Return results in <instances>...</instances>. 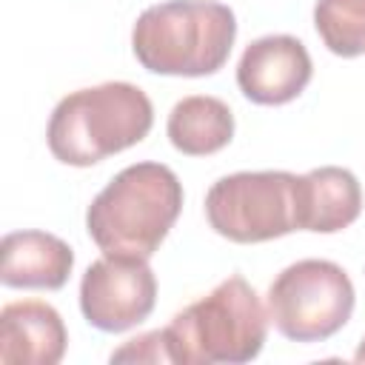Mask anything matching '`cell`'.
<instances>
[{"mask_svg": "<svg viewBox=\"0 0 365 365\" xmlns=\"http://www.w3.org/2000/svg\"><path fill=\"white\" fill-rule=\"evenodd\" d=\"M111 362H171L163 328L128 339L123 348H117L111 354Z\"/></svg>", "mask_w": 365, "mask_h": 365, "instance_id": "14", "label": "cell"}, {"mask_svg": "<svg viewBox=\"0 0 365 365\" xmlns=\"http://www.w3.org/2000/svg\"><path fill=\"white\" fill-rule=\"evenodd\" d=\"M297 182L299 177L291 171H237L220 177L205 194L208 225L240 245L299 231Z\"/></svg>", "mask_w": 365, "mask_h": 365, "instance_id": "5", "label": "cell"}, {"mask_svg": "<svg viewBox=\"0 0 365 365\" xmlns=\"http://www.w3.org/2000/svg\"><path fill=\"white\" fill-rule=\"evenodd\" d=\"M237 37V17L217 0H163L148 6L131 29V51L151 74L205 77L225 66Z\"/></svg>", "mask_w": 365, "mask_h": 365, "instance_id": "2", "label": "cell"}, {"mask_svg": "<svg viewBox=\"0 0 365 365\" xmlns=\"http://www.w3.org/2000/svg\"><path fill=\"white\" fill-rule=\"evenodd\" d=\"M314 66L302 40L268 34L245 46L237 63V86L257 106H285L305 91Z\"/></svg>", "mask_w": 365, "mask_h": 365, "instance_id": "8", "label": "cell"}, {"mask_svg": "<svg viewBox=\"0 0 365 365\" xmlns=\"http://www.w3.org/2000/svg\"><path fill=\"white\" fill-rule=\"evenodd\" d=\"M157 277L143 257L103 254L80 279V311L88 325L106 334H120L154 311Z\"/></svg>", "mask_w": 365, "mask_h": 365, "instance_id": "7", "label": "cell"}, {"mask_svg": "<svg viewBox=\"0 0 365 365\" xmlns=\"http://www.w3.org/2000/svg\"><path fill=\"white\" fill-rule=\"evenodd\" d=\"M182 211V182L163 163L125 165L91 200L86 231L103 254L148 259Z\"/></svg>", "mask_w": 365, "mask_h": 365, "instance_id": "1", "label": "cell"}, {"mask_svg": "<svg viewBox=\"0 0 365 365\" xmlns=\"http://www.w3.org/2000/svg\"><path fill=\"white\" fill-rule=\"evenodd\" d=\"M0 282L9 288L57 291L68 282L74 251L46 231H11L0 242Z\"/></svg>", "mask_w": 365, "mask_h": 365, "instance_id": "10", "label": "cell"}, {"mask_svg": "<svg viewBox=\"0 0 365 365\" xmlns=\"http://www.w3.org/2000/svg\"><path fill=\"white\" fill-rule=\"evenodd\" d=\"M154 106L134 83H100L66 94L46 128L51 154L66 165H94L120 154L151 131Z\"/></svg>", "mask_w": 365, "mask_h": 365, "instance_id": "3", "label": "cell"}, {"mask_svg": "<svg viewBox=\"0 0 365 365\" xmlns=\"http://www.w3.org/2000/svg\"><path fill=\"white\" fill-rule=\"evenodd\" d=\"M268 308L242 274H231L163 328L165 348L177 365L251 362L268 336Z\"/></svg>", "mask_w": 365, "mask_h": 365, "instance_id": "4", "label": "cell"}, {"mask_svg": "<svg viewBox=\"0 0 365 365\" xmlns=\"http://www.w3.org/2000/svg\"><path fill=\"white\" fill-rule=\"evenodd\" d=\"M362 211L359 180L339 165H322L299 177L297 182V214L299 231L336 234L348 228Z\"/></svg>", "mask_w": 365, "mask_h": 365, "instance_id": "11", "label": "cell"}, {"mask_svg": "<svg viewBox=\"0 0 365 365\" xmlns=\"http://www.w3.org/2000/svg\"><path fill=\"white\" fill-rule=\"evenodd\" d=\"M68 331L57 308L43 299L9 302L0 311V359L9 365H57Z\"/></svg>", "mask_w": 365, "mask_h": 365, "instance_id": "9", "label": "cell"}, {"mask_svg": "<svg viewBox=\"0 0 365 365\" xmlns=\"http://www.w3.org/2000/svg\"><path fill=\"white\" fill-rule=\"evenodd\" d=\"M354 359H356V362H365V336H362V342H359V348H356Z\"/></svg>", "mask_w": 365, "mask_h": 365, "instance_id": "15", "label": "cell"}, {"mask_svg": "<svg viewBox=\"0 0 365 365\" xmlns=\"http://www.w3.org/2000/svg\"><path fill=\"white\" fill-rule=\"evenodd\" d=\"M314 26L336 57L365 54V0H317Z\"/></svg>", "mask_w": 365, "mask_h": 365, "instance_id": "13", "label": "cell"}, {"mask_svg": "<svg viewBox=\"0 0 365 365\" xmlns=\"http://www.w3.org/2000/svg\"><path fill=\"white\" fill-rule=\"evenodd\" d=\"M354 282L331 259H299L268 288V319L294 342H322L354 314Z\"/></svg>", "mask_w": 365, "mask_h": 365, "instance_id": "6", "label": "cell"}, {"mask_svg": "<svg viewBox=\"0 0 365 365\" xmlns=\"http://www.w3.org/2000/svg\"><path fill=\"white\" fill-rule=\"evenodd\" d=\"M168 140L180 154L208 157L225 148L234 137V114L228 103L211 94L182 97L168 114Z\"/></svg>", "mask_w": 365, "mask_h": 365, "instance_id": "12", "label": "cell"}]
</instances>
